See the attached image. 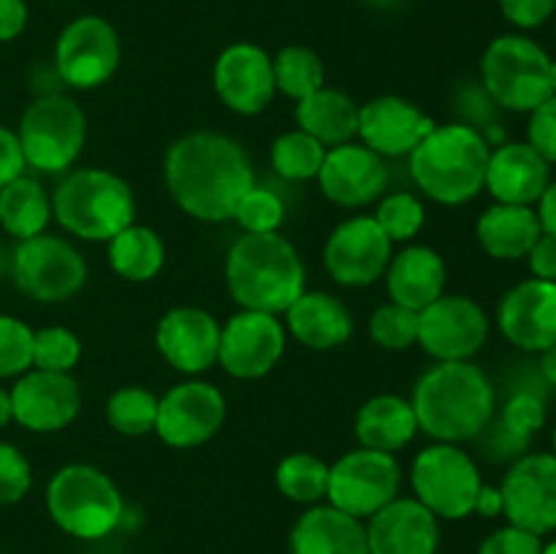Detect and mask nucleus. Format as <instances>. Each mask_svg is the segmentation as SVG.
<instances>
[{"mask_svg":"<svg viewBox=\"0 0 556 554\" xmlns=\"http://www.w3.org/2000/svg\"><path fill=\"white\" fill-rule=\"evenodd\" d=\"M543 424H546V405L535 391L510 394V400L503 407V416H500V429L516 445H527L532 435L541 432Z\"/></svg>","mask_w":556,"mask_h":554,"instance_id":"nucleus-43","label":"nucleus"},{"mask_svg":"<svg viewBox=\"0 0 556 554\" xmlns=\"http://www.w3.org/2000/svg\"><path fill=\"white\" fill-rule=\"evenodd\" d=\"M157 400L161 396H155L144 386H123L106 402L109 427L125 438H141V435L155 432Z\"/></svg>","mask_w":556,"mask_h":554,"instance_id":"nucleus-36","label":"nucleus"},{"mask_svg":"<svg viewBox=\"0 0 556 554\" xmlns=\"http://www.w3.org/2000/svg\"><path fill=\"white\" fill-rule=\"evenodd\" d=\"M432 128V117L400 96H378L358 109V139L380 158L410 155Z\"/></svg>","mask_w":556,"mask_h":554,"instance_id":"nucleus-23","label":"nucleus"},{"mask_svg":"<svg viewBox=\"0 0 556 554\" xmlns=\"http://www.w3.org/2000/svg\"><path fill=\"white\" fill-rule=\"evenodd\" d=\"M481 483L476 459L459 443H432L413 459V498L427 505L438 519H467L476 508Z\"/></svg>","mask_w":556,"mask_h":554,"instance_id":"nucleus-9","label":"nucleus"},{"mask_svg":"<svg viewBox=\"0 0 556 554\" xmlns=\"http://www.w3.org/2000/svg\"><path fill=\"white\" fill-rule=\"evenodd\" d=\"M369 337L386 351H407L418 345V313L396 302L380 304L369 318Z\"/></svg>","mask_w":556,"mask_h":554,"instance_id":"nucleus-40","label":"nucleus"},{"mask_svg":"<svg viewBox=\"0 0 556 554\" xmlns=\"http://www.w3.org/2000/svg\"><path fill=\"white\" fill-rule=\"evenodd\" d=\"M552 58L535 38L525 33H505L486 47L481 60V79L486 96L508 112L530 114L554 96Z\"/></svg>","mask_w":556,"mask_h":554,"instance_id":"nucleus-7","label":"nucleus"},{"mask_svg":"<svg viewBox=\"0 0 556 554\" xmlns=\"http://www.w3.org/2000/svg\"><path fill=\"white\" fill-rule=\"evenodd\" d=\"M421 432L418 429L416 411H413L410 400L400 394H378L372 400L364 402L353 421V435H356L362 449L386 451V454H396L413 443V438Z\"/></svg>","mask_w":556,"mask_h":554,"instance_id":"nucleus-29","label":"nucleus"},{"mask_svg":"<svg viewBox=\"0 0 556 554\" xmlns=\"http://www.w3.org/2000/svg\"><path fill=\"white\" fill-rule=\"evenodd\" d=\"M472 514L483 516V519H494V516H503V492H500V487H492V483H481Z\"/></svg>","mask_w":556,"mask_h":554,"instance_id":"nucleus-51","label":"nucleus"},{"mask_svg":"<svg viewBox=\"0 0 556 554\" xmlns=\"http://www.w3.org/2000/svg\"><path fill=\"white\" fill-rule=\"evenodd\" d=\"M527 264H530L532 277L556 282V237L541 234L530 253H527Z\"/></svg>","mask_w":556,"mask_h":554,"instance_id":"nucleus-49","label":"nucleus"},{"mask_svg":"<svg viewBox=\"0 0 556 554\" xmlns=\"http://www.w3.org/2000/svg\"><path fill=\"white\" fill-rule=\"evenodd\" d=\"M326 147L302 128L288 130V134L277 136L271 144V168L280 174L282 179L291 182H307V179H318L320 166H324Z\"/></svg>","mask_w":556,"mask_h":554,"instance_id":"nucleus-37","label":"nucleus"},{"mask_svg":"<svg viewBox=\"0 0 556 554\" xmlns=\"http://www.w3.org/2000/svg\"><path fill=\"white\" fill-rule=\"evenodd\" d=\"M358 103L337 87H320L296 101V123L304 134L329 147L348 144L358 136Z\"/></svg>","mask_w":556,"mask_h":554,"instance_id":"nucleus-31","label":"nucleus"},{"mask_svg":"<svg viewBox=\"0 0 556 554\" xmlns=\"http://www.w3.org/2000/svg\"><path fill=\"white\" fill-rule=\"evenodd\" d=\"M275 483L282 498L299 505H318L326 500L329 489V462L309 451H296L280 459L275 470Z\"/></svg>","mask_w":556,"mask_h":554,"instance_id":"nucleus-34","label":"nucleus"},{"mask_svg":"<svg viewBox=\"0 0 556 554\" xmlns=\"http://www.w3.org/2000/svg\"><path fill=\"white\" fill-rule=\"evenodd\" d=\"M500 11L519 30H535L556 14V0H500Z\"/></svg>","mask_w":556,"mask_h":554,"instance_id":"nucleus-47","label":"nucleus"},{"mask_svg":"<svg viewBox=\"0 0 556 554\" xmlns=\"http://www.w3.org/2000/svg\"><path fill=\"white\" fill-rule=\"evenodd\" d=\"M372 217L391 242H410L421 234L424 223H427V210H424V201L416 193L394 190V193L380 196L378 210H375Z\"/></svg>","mask_w":556,"mask_h":554,"instance_id":"nucleus-38","label":"nucleus"},{"mask_svg":"<svg viewBox=\"0 0 556 554\" xmlns=\"http://www.w3.org/2000/svg\"><path fill=\"white\" fill-rule=\"evenodd\" d=\"M282 315L288 335L309 351H334L353 337L351 310L334 293L304 291Z\"/></svg>","mask_w":556,"mask_h":554,"instance_id":"nucleus-27","label":"nucleus"},{"mask_svg":"<svg viewBox=\"0 0 556 554\" xmlns=\"http://www.w3.org/2000/svg\"><path fill=\"white\" fill-rule=\"evenodd\" d=\"M554 16H556V14H554Z\"/></svg>","mask_w":556,"mask_h":554,"instance_id":"nucleus-60","label":"nucleus"},{"mask_svg":"<svg viewBox=\"0 0 556 554\" xmlns=\"http://www.w3.org/2000/svg\"><path fill=\"white\" fill-rule=\"evenodd\" d=\"M318 182L331 204L362 210L386 193L389 168H386V158L364 147L362 141H348V144L326 150Z\"/></svg>","mask_w":556,"mask_h":554,"instance_id":"nucleus-20","label":"nucleus"},{"mask_svg":"<svg viewBox=\"0 0 556 554\" xmlns=\"http://www.w3.org/2000/svg\"><path fill=\"white\" fill-rule=\"evenodd\" d=\"M33 335L36 331L25 320L0 313V380L20 378L33 369Z\"/></svg>","mask_w":556,"mask_h":554,"instance_id":"nucleus-42","label":"nucleus"},{"mask_svg":"<svg viewBox=\"0 0 556 554\" xmlns=\"http://www.w3.org/2000/svg\"><path fill=\"white\" fill-rule=\"evenodd\" d=\"M372 5H378V9H391V5H400L402 0H369Z\"/></svg>","mask_w":556,"mask_h":554,"instance_id":"nucleus-55","label":"nucleus"},{"mask_svg":"<svg viewBox=\"0 0 556 554\" xmlns=\"http://www.w3.org/2000/svg\"><path fill=\"white\" fill-rule=\"evenodd\" d=\"M543 538L535 532H527L521 527L505 525L494 530L492 536L483 538L478 554H541Z\"/></svg>","mask_w":556,"mask_h":554,"instance_id":"nucleus-46","label":"nucleus"},{"mask_svg":"<svg viewBox=\"0 0 556 554\" xmlns=\"http://www.w3.org/2000/svg\"><path fill=\"white\" fill-rule=\"evenodd\" d=\"M11 416L27 432H60L76 421L81 411L79 383L68 373L27 369L9 389Z\"/></svg>","mask_w":556,"mask_h":554,"instance_id":"nucleus-18","label":"nucleus"},{"mask_svg":"<svg viewBox=\"0 0 556 554\" xmlns=\"http://www.w3.org/2000/svg\"><path fill=\"white\" fill-rule=\"evenodd\" d=\"M402 465L394 454L372 449H353L329 465L326 503L353 519L367 521L383 505L400 498Z\"/></svg>","mask_w":556,"mask_h":554,"instance_id":"nucleus-11","label":"nucleus"},{"mask_svg":"<svg viewBox=\"0 0 556 554\" xmlns=\"http://www.w3.org/2000/svg\"><path fill=\"white\" fill-rule=\"evenodd\" d=\"M22 155L41 174H68L87 141V114L74 98L38 96L20 119Z\"/></svg>","mask_w":556,"mask_h":554,"instance_id":"nucleus-8","label":"nucleus"},{"mask_svg":"<svg viewBox=\"0 0 556 554\" xmlns=\"http://www.w3.org/2000/svg\"><path fill=\"white\" fill-rule=\"evenodd\" d=\"M212 85L223 106L242 117L261 114L277 96L271 58L250 41H237L217 54Z\"/></svg>","mask_w":556,"mask_h":554,"instance_id":"nucleus-19","label":"nucleus"},{"mask_svg":"<svg viewBox=\"0 0 556 554\" xmlns=\"http://www.w3.org/2000/svg\"><path fill=\"white\" fill-rule=\"evenodd\" d=\"M410 405L418 429L434 443H465L492 424L497 391L472 362H434L413 386Z\"/></svg>","mask_w":556,"mask_h":554,"instance_id":"nucleus-2","label":"nucleus"},{"mask_svg":"<svg viewBox=\"0 0 556 554\" xmlns=\"http://www.w3.org/2000/svg\"><path fill=\"white\" fill-rule=\"evenodd\" d=\"M109 264L123 280L130 282H150L152 277L161 275L166 264V244L161 234L150 226L130 223L119 234L109 239Z\"/></svg>","mask_w":556,"mask_h":554,"instance_id":"nucleus-33","label":"nucleus"},{"mask_svg":"<svg viewBox=\"0 0 556 554\" xmlns=\"http://www.w3.org/2000/svg\"><path fill=\"white\" fill-rule=\"evenodd\" d=\"M163 177L179 210L204 223L233 221L237 204L255 185L244 147L215 130L179 136L166 152Z\"/></svg>","mask_w":556,"mask_h":554,"instance_id":"nucleus-1","label":"nucleus"},{"mask_svg":"<svg viewBox=\"0 0 556 554\" xmlns=\"http://www.w3.org/2000/svg\"><path fill=\"white\" fill-rule=\"evenodd\" d=\"M288 331L280 315L242 310L220 324L217 364L237 380H255L269 375L286 353Z\"/></svg>","mask_w":556,"mask_h":554,"instance_id":"nucleus-14","label":"nucleus"},{"mask_svg":"<svg viewBox=\"0 0 556 554\" xmlns=\"http://www.w3.org/2000/svg\"><path fill=\"white\" fill-rule=\"evenodd\" d=\"M47 511L65 536L101 541L123 521L125 500L101 467L71 462L49 478Z\"/></svg>","mask_w":556,"mask_h":554,"instance_id":"nucleus-6","label":"nucleus"},{"mask_svg":"<svg viewBox=\"0 0 556 554\" xmlns=\"http://www.w3.org/2000/svg\"><path fill=\"white\" fill-rule=\"evenodd\" d=\"M0 269H3V255H0Z\"/></svg>","mask_w":556,"mask_h":554,"instance_id":"nucleus-59","label":"nucleus"},{"mask_svg":"<svg viewBox=\"0 0 556 554\" xmlns=\"http://www.w3.org/2000/svg\"><path fill=\"white\" fill-rule=\"evenodd\" d=\"M119 36L103 16L85 14L71 20L54 43V71L74 90H96L119 68Z\"/></svg>","mask_w":556,"mask_h":554,"instance_id":"nucleus-12","label":"nucleus"},{"mask_svg":"<svg viewBox=\"0 0 556 554\" xmlns=\"http://www.w3.org/2000/svg\"><path fill=\"white\" fill-rule=\"evenodd\" d=\"M226 286L242 310L282 315L304 288V261L282 234H242L226 255Z\"/></svg>","mask_w":556,"mask_h":554,"instance_id":"nucleus-3","label":"nucleus"},{"mask_svg":"<svg viewBox=\"0 0 556 554\" xmlns=\"http://www.w3.org/2000/svg\"><path fill=\"white\" fill-rule=\"evenodd\" d=\"M49 221H52V196L38 179L22 174L14 182L0 188V228L16 242L43 234Z\"/></svg>","mask_w":556,"mask_h":554,"instance_id":"nucleus-32","label":"nucleus"},{"mask_svg":"<svg viewBox=\"0 0 556 554\" xmlns=\"http://www.w3.org/2000/svg\"><path fill=\"white\" fill-rule=\"evenodd\" d=\"M79 358L81 340L65 326H43L33 335V369L71 375Z\"/></svg>","mask_w":556,"mask_h":554,"instance_id":"nucleus-39","label":"nucleus"},{"mask_svg":"<svg viewBox=\"0 0 556 554\" xmlns=\"http://www.w3.org/2000/svg\"><path fill=\"white\" fill-rule=\"evenodd\" d=\"M11 277L25 297L58 304L76 297L87 282V264L79 250L54 234L22 239L11 253Z\"/></svg>","mask_w":556,"mask_h":554,"instance_id":"nucleus-10","label":"nucleus"},{"mask_svg":"<svg viewBox=\"0 0 556 554\" xmlns=\"http://www.w3.org/2000/svg\"><path fill=\"white\" fill-rule=\"evenodd\" d=\"M27 27L25 0H0V43L14 41Z\"/></svg>","mask_w":556,"mask_h":554,"instance_id":"nucleus-50","label":"nucleus"},{"mask_svg":"<svg viewBox=\"0 0 556 554\" xmlns=\"http://www.w3.org/2000/svg\"><path fill=\"white\" fill-rule=\"evenodd\" d=\"M394 242L375 223L372 215L342 221L324 244L326 272L345 288L372 286L389 269Z\"/></svg>","mask_w":556,"mask_h":554,"instance_id":"nucleus-17","label":"nucleus"},{"mask_svg":"<svg viewBox=\"0 0 556 554\" xmlns=\"http://www.w3.org/2000/svg\"><path fill=\"white\" fill-rule=\"evenodd\" d=\"M541 554H556V541L543 543V552H541Z\"/></svg>","mask_w":556,"mask_h":554,"instance_id":"nucleus-57","label":"nucleus"},{"mask_svg":"<svg viewBox=\"0 0 556 554\" xmlns=\"http://www.w3.org/2000/svg\"><path fill=\"white\" fill-rule=\"evenodd\" d=\"M527 144L554 166L556 163V96L546 98L538 109L530 112L527 125Z\"/></svg>","mask_w":556,"mask_h":554,"instance_id":"nucleus-45","label":"nucleus"},{"mask_svg":"<svg viewBox=\"0 0 556 554\" xmlns=\"http://www.w3.org/2000/svg\"><path fill=\"white\" fill-rule=\"evenodd\" d=\"M478 242L494 261H521L543 234L535 206L494 201L476 223Z\"/></svg>","mask_w":556,"mask_h":554,"instance_id":"nucleus-30","label":"nucleus"},{"mask_svg":"<svg viewBox=\"0 0 556 554\" xmlns=\"http://www.w3.org/2000/svg\"><path fill=\"white\" fill-rule=\"evenodd\" d=\"M369 554H438L440 519L416 498H396L367 519Z\"/></svg>","mask_w":556,"mask_h":554,"instance_id":"nucleus-24","label":"nucleus"},{"mask_svg":"<svg viewBox=\"0 0 556 554\" xmlns=\"http://www.w3.org/2000/svg\"><path fill=\"white\" fill-rule=\"evenodd\" d=\"M226 421V396L206 380H182L157 400L155 435L172 449H195Z\"/></svg>","mask_w":556,"mask_h":554,"instance_id":"nucleus-15","label":"nucleus"},{"mask_svg":"<svg viewBox=\"0 0 556 554\" xmlns=\"http://www.w3.org/2000/svg\"><path fill=\"white\" fill-rule=\"evenodd\" d=\"M233 221L244 234H275L286 221V204L275 190L253 185L237 204Z\"/></svg>","mask_w":556,"mask_h":554,"instance_id":"nucleus-41","label":"nucleus"},{"mask_svg":"<svg viewBox=\"0 0 556 554\" xmlns=\"http://www.w3.org/2000/svg\"><path fill=\"white\" fill-rule=\"evenodd\" d=\"M52 217L76 239L109 242L134 223V190L109 168H74L54 188Z\"/></svg>","mask_w":556,"mask_h":554,"instance_id":"nucleus-5","label":"nucleus"},{"mask_svg":"<svg viewBox=\"0 0 556 554\" xmlns=\"http://www.w3.org/2000/svg\"><path fill=\"white\" fill-rule=\"evenodd\" d=\"M445 282H448V269H445L443 255L427 244L402 248L400 253L391 255L389 269H386V288H389L391 302L416 310V313L443 297Z\"/></svg>","mask_w":556,"mask_h":554,"instance_id":"nucleus-26","label":"nucleus"},{"mask_svg":"<svg viewBox=\"0 0 556 554\" xmlns=\"http://www.w3.org/2000/svg\"><path fill=\"white\" fill-rule=\"evenodd\" d=\"M11 421H14V416H11V394L0 386V429L9 427Z\"/></svg>","mask_w":556,"mask_h":554,"instance_id":"nucleus-54","label":"nucleus"},{"mask_svg":"<svg viewBox=\"0 0 556 554\" xmlns=\"http://www.w3.org/2000/svg\"><path fill=\"white\" fill-rule=\"evenodd\" d=\"M497 326L519 351L543 353L556 345V282L530 277L510 288L497 307Z\"/></svg>","mask_w":556,"mask_h":554,"instance_id":"nucleus-21","label":"nucleus"},{"mask_svg":"<svg viewBox=\"0 0 556 554\" xmlns=\"http://www.w3.org/2000/svg\"><path fill=\"white\" fill-rule=\"evenodd\" d=\"M25 168L27 163L25 155H22L20 136H16V130L0 125V188H5L16 177H22Z\"/></svg>","mask_w":556,"mask_h":554,"instance_id":"nucleus-48","label":"nucleus"},{"mask_svg":"<svg viewBox=\"0 0 556 554\" xmlns=\"http://www.w3.org/2000/svg\"><path fill=\"white\" fill-rule=\"evenodd\" d=\"M541 375L548 386H556V345L541 353Z\"/></svg>","mask_w":556,"mask_h":554,"instance_id":"nucleus-53","label":"nucleus"},{"mask_svg":"<svg viewBox=\"0 0 556 554\" xmlns=\"http://www.w3.org/2000/svg\"><path fill=\"white\" fill-rule=\"evenodd\" d=\"M552 454L556 456V424H554V432H552Z\"/></svg>","mask_w":556,"mask_h":554,"instance_id":"nucleus-58","label":"nucleus"},{"mask_svg":"<svg viewBox=\"0 0 556 554\" xmlns=\"http://www.w3.org/2000/svg\"><path fill=\"white\" fill-rule=\"evenodd\" d=\"M489 315L465 293H443L418 313V348L434 362H472L489 340Z\"/></svg>","mask_w":556,"mask_h":554,"instance_id":"nucleus-13","label":"nucleus"},{"mask_svg":"<svg viewBox=\"0 0 556 554\" xmlns=\"http://www.w3.org/2000/svg\"><path fill=\"white\" fill-rule=\"evenodd\" d=\"M503 516L508 525L535 536L556 530V456L548 451L525 454L508 467L503 483Z\"/></svg>","mask_w":556,"mask_h":554,"instance_id":"nucleus-16","label":"nucleus"},{"mask_svg":"<svg viewBox=\"0 0 556 554\" xmlns=\"http://www.w3.org/2000/svg\"><path fill=\"white\" fill-rule=\"evenodd\" d=\"M155 345L163 362L193 378L217 364L220 324L201 307H174L157 320Z\"/></svg>","mask_w":556,"mask_h":554,"instance_id":"nucleus-22","label":"nucleus"},{"mask_svg":"<svg viewBox=\"0 0 556 554\" xmlns=\"http://www.w3.org/2000/svg\"><path fill=\"white\" fill-rule=\"evenodd\" d=\"M535 212H538V221H541L543 234H552V237H556V179H552L548 188L543 190Z\"/></svg>","mask_w":556,"mask_h":554,"instance_id":"nucleus-52","label":"nucleus"},{"mask_svg":"<svg viewBox=\"0 0 556 554\" xmlns=\"http://www.w3.org/2000/svg\"><path fill=\"white\" fill-rule=\"evenodd\" d=\"M271 68H275L277 92L288 96L291 101H302L326 85L324 60L309 47L293 43V47L280 49L277 58H271Z\"/></svg>","mask_w":556,"mask_h":554,"instance_id":"nucleus-35","label":"nucleus"},{"mask_svg":"<svg viewBox=\"0 0 556 554\" xmlns=\"http://www.w3.org/2000/svg\"><path fill=\"white\" fill-rule=\"evenodd\" d=\"M548 79H552V90L556 96V60H552V71H548Z\"/></svg>","mask_w":556,"mask_h":554,"instance_id":"nucleus-56","label":"nucleus"},{"mask_svg":"<svg viewBox=\"0 0 556 554\" xmlns=\"http://www.w3.org/2000/svg\"><path fill=\"white\" fill-rule=\"evenodd\" d=\"M291 554H369L367 527L329 503L309 505L291 530Z\"/></svg>","mask_w":556,"mask_h":554,"instance_id":"nucleus-28","label":"nucleus"},{"mask_svg":"<svg viewBox=\"0 0 556 554\" xmlns=\"http://www.w3.org/2000/svg\"><path fill=\"white\" fill-rule=\"evenodd\" d=\"M33 467L16 445L0 440V505H14L30 492Z\"/></svg>","mask_w":556,"mask_h":554,"instance_id":"nucleus-44","label":"nucleus"},{"mask_svg":"<svg viewBox=\"0 0 556 554\" xmlns=\"http://www.w3.org/2000/svg\"><path fill=\"white\" fill-rule=\"evenodd\" d=\"M492 144L467 123L434 125L410 152V177L424 196L443 206H462L486 185Z\"/></svg>","mask_w":556,"mask_h":554,"instance_id":"nucleus-4","label":"nucleus"},{"mask_svg":"<svg viewBox=\"0 0 556 554\" xmlns=\"http://www.w3.org/2000/svg\"><path fill=\"white\" fill-rule=\"evenodd\" d=\"M552 182V163L543 161L527 141H503L486 166V185L497 204L535 206Z\"/></svg>","mask_w":556,"mask_h":554,"instance_id":"nucleus-25","label":"nucleus"}]
</instances>
